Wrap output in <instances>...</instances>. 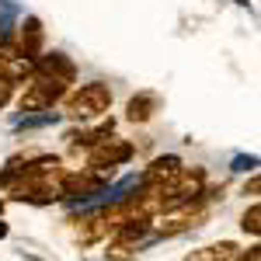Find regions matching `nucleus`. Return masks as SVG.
Returning a JSON list of instances; mask_svg holds the SVG:
<instances>
[{"instance_id":"f257e3e1","label":"nucleus","mask_w":261,"mask_h":261,"mask_svg":"<svg viewBox=\"0 0 261 261\" xmlns=\"http://www.w3.org/2000/svg\"><path fill=\"white\" fill-rule=\"evenodd\" d=\"M66 119H77V122H91L101 119L108 108H112V87L101 81L81 84L73 94H66Z\"/></svg>"},{"instance_id":"f03ea898","label":"nucleus","mask_w":261,"mask_h":261,"mask_svg":"<svg viewBox=\"0 0 261 261\" xmlns=\"http://www.w3.org/2000/svg\"><path fill=\"white\" fill-rule=\"evenodd\" d=\"M66 91H70V84L32 73V77L24 81V91L18 94V112H21V115H32V112H49L56 101L66 98Z\"/></svg>"},{"instance_id":"7ed1b4c3","label":"nucleus","mask_w":261,"mask_h":261,"mask_svg":"<svg viewBox=\"0 0 261 261\" xmlns=\"http://www.w3.org/2000/svg\"><path fill=\"white\" fill-rule=\"evenodd\" d=\"M133 157H136V146L129 140H122V136H105L101 143H94V146L87 150V171H94V174H112L115 167L129 164Z\"/></svg>"},{"instance_id":"20e7f679","label":"nucleus","mask_w":261,"mask_h":261,"mask_svg":"<svg viewBox=\"0 0 261 261\" xmlns=\"http://www.w3.org/2000/svg\"><path fill=\"white\" fill-rule=\"evenodd\" d=\"M181 167H185V164H181V157H174V153H164V157H157V161H150V167H146V171L140 174V181H136V188H140V192H146V195L153 199V195L161 192L167 181L178 178Z\"/></svg>"},{"instance_id":"39448f33","label":"nucleus","mask_w":261,"mask_h":261,"mask_svg":"<svg viewBox=\"0 0 261 261\" xmlns=\"http://www.w3.org/2000/svg\"><path fill=\"white\" fill-rule=\"evenodd\" d=\"M42 49H45V28H42V18L24 14V18L18 21V32H14V53L35 63L42 56Z\"/></svg>"},{"instance_id":"423d86ee","label":"nucleus","mask_w":261,"mask_h":261,"mask_svg":"<svg viewBox=\"0 0 261 261\" xmlns=\"http://www.w3.org/2000/svg\"><path fill=\"white\" fill-rule=\"evenodd\" d=\"M35 73L39 77H53V81H63V84H73L77 81V66L66 53H42L35 60Z\"/></svg>"},{"instance_id":"0eeeda50","label":"nucleus","mask_w":261,"mask_h":261,"mask_svg":"<svg viewBox=\"0 0 261 261\" xmlns=\"http://www.w3.org/2000/svg\"><path fill=\"white\" fill-rule=\"evenodd\" d=\"M157 112H161V94H153V91H140V94H133L125 101V119L136 122V125L150 122Z\"/></svg>"},{"instance_id":"6e6552de","label":"nucleus","mask_w":261,"mask_h":261,"mask_svg":"<svg viewBox=\"0 0 261 261\" xmlns=\"http://www.w3.org/2000/svg\"><path fill=\"white\" fill-rule=\"evenodd\" d=\"M112 129H115V122L108 119V122H98L94 129H70V133H66L63 140L70 143L73 150H91L94 143H101L105 136H112Z\"/></svg>"},{"instance_id":"1a4fd4ad","label":"nucleus","mask_w":261,"mask_h":261,"mask_svg":"<svg viewBox=\"0 0 261 261\" xmlns=\"http://www.w3.org/2000/svg\"><path fill=\"white\" fill-rule=\"evenodd\" d=\"M237 254H241V247L233 241H216L209 247H199V251L185 254V261H233Z\"/></svg>"},{"instance_id":"9d476101","label":"nucleus","mask_w":261,"mask_h":261,"mask_svg":"<svg viewBox=\"0 0 261 261\" xmlns=\"http://www.w3.org/2000/svg\"><path fill=\"white\" fill-rule=\"evenodd\" d=\"M241 230H244V233H251V237H258V233H261V205H258V202H251V205L244 209Z\"/></svg>"},{"instance_id":"9b49d317","label":"nucleus","mask_w":261,"mask_h":261,"mask_svg":"<svg viewBox=\"0 0 261 261\" xmlns=\"http://www.w3.org/2000/svg\"><path fill=\"white\" fill-rule=\"evenodd\" d=\"M14 87H18V84H11V81H4V77H0V108H4V105H11Z\"/></svg>"},{"instance_id":"f8f14e48","label":"nucleus","mask_w":261,"mask_h":261,"mask_svg":"<svg viewBox=\"0 0 261 261\" xmlns=\"http://www.w3.org/2000/svg\"><path fill=\"white\" fill-rule=\"evenodd\" d=\"M258 167V157H237L233 161V171H254Z\"/></svg>"},{"instance_id":"ddd939ff","label":"nucleus","mask_w":261,"mask_h":261,"mask_svg":"<svg viewBox=\"0 0 261 261\" xmlns=\"http://www.w3.org/2000/svg\"><path fill=\"white\" fill-rule=\"evenodd\" d=\"M233 261H261V247L254 244V247H247V254H237Z\"/></svg>"},{"instance_id":"4468645a","label":"nucleus","mask_w":261,"mask_h":261,"mask_svg":"<svg viewBox=\"0 0 261 261\" xmlns=\"http://www.w3.org/2000/svg\"><path fill=\"white\" fill-rule=\"evenodd\" d=\"M258 188H261L258 174H251V181H247V185H244V195H258Z\"/></svg>"},{"instance_id":"2eb2a0df","label":"nucleus","mask_w":261,"mask_h":261,"mask_svg":"<svg viewBox=\"0 0 261 261\" xmlns=\"http://www.w3.org/2000/svg\"><path fill=\"white\" fill-rule=\"evenodd\" d=\"M4 237H7V223L0 220V241H4Z\"/></svg>"}]
</instances>
